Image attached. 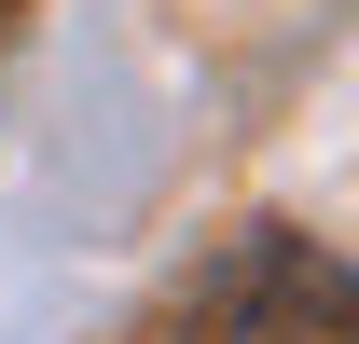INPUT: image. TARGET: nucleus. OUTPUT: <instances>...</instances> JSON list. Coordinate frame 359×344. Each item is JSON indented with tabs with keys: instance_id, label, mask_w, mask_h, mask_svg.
<instances>
[{
	"instance_id": "f257e3e1",
	"label": "nucleus",
	"mask_w": 359,
	"mask_h": 344,
	"mask_svg": "<svg viewBox=\"0 0 359 344\" xmlns=\"http://www.w3.org/2000/svg\"><path fill=\"white\" fill-rule=\"evenodd\" d=\"M359 317V275L290 220H249L208 248V275L180 289V344H332Z\"/></svg>"
}]
</instances>
